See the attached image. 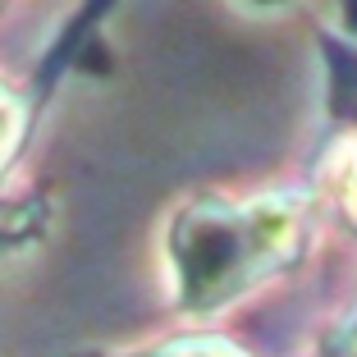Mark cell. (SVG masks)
<instances>
[{"label":"cell","mask_w":357,"mask_h":357,"mask_svg":"<svg viewBox=\"0 0 357 357\" xmlns=\"http://www.w3.org/2000/svg\"><path fill=\"white\" fill-rule=\"evenodd\" d=\"M151 357H238V353L225 348V344H215V339H183V344H169V348H160V353H151Z\"/></svg>","instance_id":"3"},{"label":"cell","mask_w":357,"mask_h":357,"mask_svg":"<svg viewBox=\"0 0 357 357\" xmlns=\"http://www.w3.org/2000/svg\"><path fill=\"white\" fill-rule=\"evenodd\" d=\"M330 353H335V357H357V316H353V321H348V326L335 335Z\"/></svg>","instance_id":"4"},{"label":"cell","mask_w":357,"mask_h":357,"mask_svg":"<svg viewBox=\"0 0 357 357\" xmlns=\"http://www.w3.org/2000/svg\"><path fill=\"white\" fill-rule=\"evenodd\" d=\"M307 211L298 197H271L257 206H202L174 225L178 294L192 307H215L243 294L257 275L289 261L303 238Z\"/></svg>","instance_id":"1"},{"label":"cell","mask_w":357,"mask_h":357,"mask_svg":"<svg viewBox=\"0 0 357 357\" xmlns=\"http://www.w3.org/2000/svg\"><path fill=\"white\" fill-rule=\"evenodd\" d=\"M335 192L344 202V211L357 220V137L335 156Z\"/></svg>","instance_id":"2"}]
</instances>
